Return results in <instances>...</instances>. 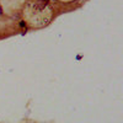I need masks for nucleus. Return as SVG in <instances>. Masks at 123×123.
Here are the masks:
<instances>
[{"mask_svg":"<svg viewBox=\"0 0 123 123\" xmlns=\"http://www.w3.org/2000/svg\"><path fill=\"white\" fill-rule=\"evenodd\" d=\"M1 14H3V9H1V8H0V15H1Z\"/></svg>","mask_w":123,"mask_h":123,"instance_id":"obj_1","label":"nucleus"}]
</instances>
